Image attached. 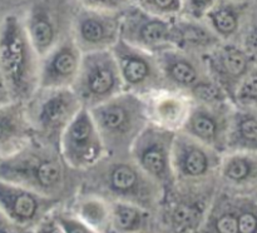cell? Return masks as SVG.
Wrapping results in <instances>:
<instances>
[{
    "mask_svg": "<svg viewBox=\"0 0 257 233\" xmlns=\"http://www.w3.org/2000/svg\"><path fill=\"white\" fill-rule=\"evenodd\" d=\"M110 232L136 233L160 230L155 212L123 200H109Z\"/></svg>",
    "mask_w": 257,
    "mask_h": 233,
    "instance_id": "cell-22",
    "label": "cell"
},
{
    "mask_svg": "<svg viewBox=\"0 0 257 233\" xmlns=\"http://www.w3.org/2000/svg\"><path fill=\"white\" fill-rule=\"evenodd\" d=\"M53 215L60 233H93V230L72 209H62L59 205L54 209Z\"/></svg>",
    "mask_w": 257,
    "mask_h": 233,
    "instance_id": "cell-25",
    "label": "cell"
},
{
    "mask_svg": "<svg viewBox=\"0 0 257 233\" xmlns=\"http://www.w3.org/2000/svg\"><path fill=\"white\" fill-rule=\"evenodd\" d=\"M88 110L107 155H130L136 138L151 122L147 98L127 90Z\"/></svg>",
    "mask_w": 257,
    "mask_h": 233,
    "instance_id": "cell-4",
    "label": "cell"
},
{
    "mask_svg": "<svg viewBox=\"0 0 257 233\" xmlns=\"http://www.w3.org/2000/svg\"><path fill=\"white\" fill-rule=\"evenodd\" d=\"M213 0H188L187 10L193 19H202L203 15L212 8Z\"/></svg>",
    "mask_w": 257,
    "mask_h": 233,
    "instance_id": "cell-29",
    "label": "cell"
},
{
    "mask_svg": "<svg viewBox=\"0 0 257 233\" xmlns=\"http://www.w3.org/2000/svg\"><path fill=\"white\" fill-rule=\"evenodd\" d=\"M120 15L102 10H83L73 19L72 37L80 52L112 49L119 39Z\"/></svg>",
    "mask_w": 257,
    "mask_h": 233,
    "instance_id": "cell-15",
    "label": "cell"
},
{
    "mask_svg": "<svg viewBox=\"0 0 257 233\" xmlns=\"http://www.w3.org/2000/svg\"><path fill=\"white\" fill-rule=\"evenodd\" d=\"M143 10L153 15L167 18L178 14L182 9L181 0H142Z\"/></svg>",
    "mask_w": 257,
    "mask_h": 233,
    "instance_id": "cell-26",
    "label": "cell"
},
{
    "mask_svg": "<svg viewBox=\"0 0 257 233\" xmlns=\"http://www.w3.org/2000/svg\"><path fill=\"white\" fill-rule=\"evenodd\" d=\"M206 17L210 20L211 29L216 34L230 35L237 29V18L235 13L226 7L211 8Z\"/></svg>",
    "mask_w": 257,
    "mask_h": 233,
    "instance_id": "cell-24",
    "label": "cell"
},
{
    "mask_svg": "<svg viewBox=\"0 0 257 233\" xmlns=\"http://www.w3.org/2000/svg\"><path fill=\"white\" fill-rule=\"evenodd\" d=\"M0 69L13 100L25 103L39 88L40 55L24 20L14 14L0 22Z\"/></svg>",
    "mask_w": 257,
    "mask_h": 233,
    "instance_id": "cell-3",
    "label": "cell"
},
{
    "mask_svg": "<svg viewBox=\"0 0 257 233\" xmlns=\"http://www.w3.org/2000/svg\"><path fill=\"white\" fill-rule=\"evenodd\" d=\"M107 200H123L157 213L165 190L131 155H104L80 174L79 190Z\"/></svg>",
    "mask_w": 257,
    "mask_h": 233,
    "instance_id": "cell-2",
    "label": "cell"
},
{
    "mask_svg": "<svg viewBox=\"0 0 257 233\" xmlns=\"http://www.w3.org/2000/svg\"><path fill=\"white\" fill-rule=\"evenodd\" d=\"M80 174L64 162L58 148L35 139L0 159V180L29 188L60 202L77 194Z\"/></svg>",
    "mask_w": 257,
    "mask_h": 233,
    "instance_id": "cell-1",
    "label": "cell"
},
{
    "mask_svg": "<svg viewBox=\"0 0 257 233\" xmlns=\"http://www.w3.org/2000/svg\"><path fill=\"white\" fill-rule=\"evenodd\" d=\"M112 52L124 90L147 98L161 90L170 89L156 54L133 47L120 38L113 45Z\"/></svg>",
    "mask_w": 257,
    "mask_h": 233,
    "instance_id": "cell-10",
    "label": "cell"
},
{
    "mask_svg": "<svg viewBox=\"0 0 257 233\" xmlns=\"http://www.w3.org/2000/svg\"><path fill=\"white\" fill-rule=\"evenodd\" d=\"M12 95H10L8 85L5 83L4 75H3L2 69H0V105L7 104V103L12 102Z\"/></svg>",
    "mask_w": 257,
    "mask_h": 233,
    "instance_id": "cell-34",
    "label": "cell"
},
{
    "mask_svg": "<svg viewBox=\"0 0 257 233\" xmlns=\"http://www.w3.org/2000/svg\"><path fill=\"white\" fill-rule=\"evenodd\" d=\"M82 2L90 9L112 13L124 9L128 5V0H82Z\"/></svg>",
    "mask_w": 257,
    "mask_h": 233,
    "instance_id": "cell-28",
    "label": "cell"
},
{
    "mask_svg": "<svg viewBox=\"0 0 257 233\" xmlns=\"http://www.w3.org/2000/svg\"><path fill=\"white\" fill-rule=\"evenodd\" d=\"M238 132L241 137L246 140H255L257 139V120L253 118H247V119L241 120L238 124Z\"/></svg>",
    "mask_w": 257,
    "mask_h": 233,
    "instance_id": "cell-30",
    "label": "cell"
},
{
    "mask_svg": "<svg viewBox=\"0 0 257 233\" xmlns=\"http://www.w3.org/2000/svg\"><path fill=\"white\" fill-rule=\"evenodd\" d=\"M22 232L12 220L8 218V215L5 214L4 210L0 208V233H17Z\"/></svg>",
    "mask_w": 257,
    "mask_h": 233,
    "instance_id": "cell-33",
    "label": "cell"
},
{
    "mask_svg": "<svg viewBox=\"0 0 257 233\" xmlns=\"http://www.w3.org/2000/svg\"><path fill=\"white\" fill-rule=\"evenodd\" d=\"M34 139L24 102L0 105V159L14 154Z\"/></svg>",
    "mask_w": 257,
    "mask_h": 233,
    "instance_id": "cell-18",
    "label": "cell"
},
{
    "mask_svg": "<svg viewBox=\"0 0 257 233\" xmlns=\"http://www.w3.org/2000/svg\"><path fill=\"white\" fill-rule=\"evenodd\" d=\"M82 55L72 34L60 40L40 58L39 88H72L79 70Z\"/></svg>",
    "mask_w": 257,
    "mask_h": 233,
    "instance_id": "cell-16",
    "label": "cell"
},
{
    "mask_svg": "<svg viewBox=\"0 0 257 233\" xmlns=\"http://www.w3.org/2000/svg\"><path fill=\"white\" fill-rule=\"evenodd\" d=\"M24 24L35 50L42 58L60 40L70 35L73 23H68V19H63L62 14L39 4L33 8Z\"/></svg>",
    "mask_w": 257,
    "mask_h": 233,
    "instance_id": "cell-17",
    "label": "cell"
},
{
    "mask_svg": "<svg viewBox=\"0 0 257 233\" xmlns=\"http://www.w3.org/2000/svg\"><path fill=\"white\" fill-rule=\"evenodd\" d=\"M250 169V165L245 158L231 157L223 163L222 174L226 179L232 180V182H240V180L247 178Z\"/></svg>",
    "mask_w": 257,
    "mask_h": 233,
    "instance_id": "cell-27",
    "label": "cell"
},
{
    "mask_svg": "<svg viewBox=\"0 0 257 233\" xmlns=\"http://www.w3.org/2000/svg\"><path fill=\"white\" fill-rule=\"evenodd\" d=\"M218 103L220 102H193L192 108L180 129L215 150L218 148L221 140L220 117L216 113Z\"/></svg>",
    "mask_w": 257,
    "mask_h": 233,
    "instance_id": "cell-21",
    "label": "cell"
},
{
    "mask_svg": "<svg viewBox=\"0 0 257 233\" xmlns=\"http://www.w3.org/2000/svg\"><path fill=\"white\" fill-rule=\"evenodd\" d=\"M63 202L29 188L0 180V208L22 232H30Z\"/></svg>",
    "mask_w": 257,
    "mask_h": 233,
    "instance_id": "cell-13",
    "label": "cell"
},
{
    "mask_svg": "<svg viewBox=\"0 0 257 233\" xmlns=\"http://www.w3.org/2000/svg\"><path fill=\"white\" fill-rule=\"evenodd\" d=\"M175 134V130L150 122L136 138L130 150L132 159L163 188L165 193L175 187L172 169Z\"/></svg>",
    "mask_w": 257,
    "mask_h": 233,
    "instance_id": "cell-9",
    "label": "cell"
},
{
    "mask_svg": "<svg viewBox=\"0 0 257 233\" xmlns=\"http://www.w3.org/2000/svg\"><path fill=\"white\" fill-rule=\"evenodd\" d=\"M147 102L151 122L175 132L181 129L193 104L190 95L172 89L155 93Z\"/></svg>",
    "mask_w": 257,
    "mask_h": 233,
    "instance_id": "cell-19",
    "label": "cell"
},
{
    "mask_svg": "<svg viewBox=\"0 0 257 233\" xmlns=\"http://www.w3.org/2000/svg\"><path fill=\"white\" fill-rule=\"evenodd\" d=\"M156 55L170 89L190 95L193 102H220L221 88L211 77L202 55L173 47Z\"/></svg>",
    "mask_w": 257,
    "mask_h": 233,
    "instance_id": "cell-6",
    "label": "cell"
},
{
    "mask_svg": "<svg viewBox=\"0 0 257 233\" xmlns=\"http://www.w3.org/2000/svg\"><path fill=\"white\" fill-rule=\"evenodd\" d=\"M246 45H247V49H250L251 52L257 53V32L251 33L250 35L246 39Z\"/></svg>",
    "mask_w": 257,
    "mask_h": 233,
    "instance_id": "cell-35",
    "label": "cell"
},
{
    "mask_svg": "<svg viewBox=\"0 0 257 233\" xmlns=\"http://www.w3.org/2000/svg\"><path fill=\"white\" fill-rule=\"evenodd\" d=\"M215 149L196 138L177 130L172 144L175 184L203 185L216 169Z\"/></svg>",
    "mask_w": 257,
    "mask_h": 233,
    "instance_id": "cell-12",
    "label": "cell"
},
{
    "mask_svg": "<svg viewBox=\"0 0 257 233\" xmlns=\"http://www.w3.org/2000/svg\"><path fill=\"white\" fill-rule=\"evenodd\" d=\"M217 42L218 38L216 33L210 27L198 22V19H172L171 45L173 48L203 55L215 49Z\"/></svg>",
    "mask_w": 257,
    "mask_h": 233,
    "instance_id": "cell-20",
    "label": "cell"
},
{
    "mask_svg": "<svg viewBox=\"0 0 257 233\" xmlns=\"http://www.w3.org/2000/svg\"><path fill=\"white\" fill-rule=\"evenodd\" d=\"M59 153L72 169L83 173L105 154L102 138L87 107L80 108L59 140Z\"/></svg>",
    "mask_w": 257,
    "mask_h": 233,
    "instance_id": "cell-11",
    "label": "cell"
},
{
    "mask_svg": "<svg viewBox=\"0 0 257 233\" xmlns=\"http://www.w3.org/2000/svg\"><path fill=\"white\" fill-rule=\"evenodd\" d=\"M171 28L172 19L136 9L120 15L119 38L133 47L157 54L172 47Z\"/></svg>",
    "mask_w": 257,
    "mask_h": 233,
    "instance_id": "cell-14",
    "label": "cell"
},
{
    "mask_svg": "<svg viewBox=\"0 0 257 233\" xmlns=\"http://www.w3.org/2000/svg\"><path fill=\"white\" fill-rule=\"evenodd\" d=\"M72 89L83 107L87 108L124 92L112 49L84 53Z\"/></svg>",
    "mask_w": 257,
    "mask_h": 233,
    "instance_id": "cell-7",
    "label": "cell"
},
{
    "mask_svg": "<svg viewBox=\"0 0 257 233\" xmlns=\"http://www.w3.org/2000/svg\"><path fill=\"white\" fill-rule=\"evenodd\" d=\"M207 184L180 185L165 193L157 213L160 229L168 232H200L210 209Z\"/></svg>",
    "mask_w": 257,
    "mask_h": 233,
    "instance_id": "cell-8",
    "label": "cell"
},
{
    "mask_svg": "<svg viewBox=\"0 0 257 233\" xmlns=\"http://www.w3.org/2000/svg\"><path fill=\"white\" fill-rule=\"evenodd\" d=\"M82 107L72 88H38L25 102L34 139L59 149L63 132Z\"/></svg>",
    "mask_w": 257,
    "mask_h": 233,
    "instance_id": "cell-5",
    "label": "cell"
},
{
    "mask_svg": "<svg viewBox=\"0 0 257 233\" xmlns=\"http://www.w3.org/2000/svg\"><path fill=\"white\" fill-rule=\"evenodd\" d=\"M72 209L93 232H110L109 200L92 194L78 192L72 198Z\"/></svg>",
    "mask_w": 257,
    "mask_h": 233,
    "instance_id": "cell-23",
    "label": "cell"
},
{
    "mask_svg": "<svg viewBox=\"0 0 257 233\" xmlns=\"http://www.w3.org/2000/svg\"><path fill=\"white\" fill-rule=\"evenodd\" d=\"M238 232L241 233H253L257 229V218L252 213H242L237 218Z\"/></svg>",
    "mask_w": 257,
    "mask_h": 233,
    "instance_id": "cell-31",
    "label": "cell"
},
{
    "mask_svg": "<svg viewBox=\"0 0 257 233\" xmlns=\"http://www.w3.org/2000/svg\"><path fill=\"white\" fill-rule=\"evenodd\" d=\"M241 99H255L257 98V75L247 78L240 88Z\"/></svg>",
    "mask_w": 257,
    "mask_h": 233,
    "instance_id": "cell-32",
    "label": "cell"
}]
</instances>
